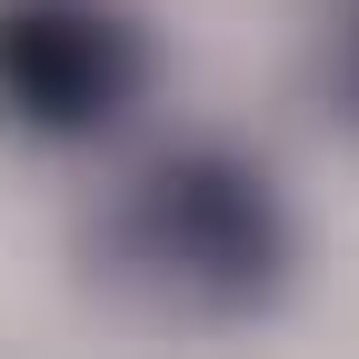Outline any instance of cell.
<instances>
[{
	"mask_svg": "<svg viewBox=\"0 0 359 359\" xmlns=\"http://www.w3.org/2000/svg\"><path fill=\"white\" fill-rule=\"evenodd\" d=\"M110 269L180 320H240L290 269V210L230 150H170L110 200Z\"/></svg>",
	"mask_w": 359,
	"mask_h": 359,
	"instance_id": "1",
	"label": "cell"
},
{
	"mask_svg": "<svg viewBox=\"0 0 359 359\" xmlns=\"http://www.w3.org/2000/svg\"><path fill=\"white\" fill-rule=\"evenodd\" d=\"M150 80L130 0H0V120L30 140H100Z\"/></svg>",
	"mask_w": 359,
	"mask_h": 359,
	"instance_id": "2",
	"label": "cell"
}]
</instances>
